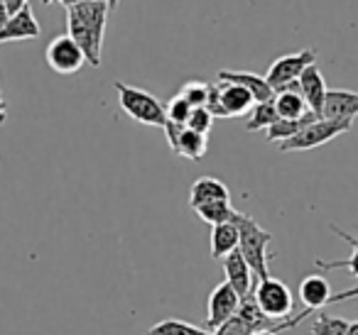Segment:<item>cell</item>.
Returning <instances> with one entry per match:
<instances>
[{
    "instance_id": "6da1fadb",
    "label": "cell",
    "mask_w": 358,
    "mask_h": 335,
    "mask_svg": "<svg viewBox=\"0 0 358 335\" xmlns=\"http://www.w3.org/2000/svg\"><path fill=\"white\" fill-rule=\"evenodd\" d=\"M108 13L106 0H84L66 10V35L79 45L86 57V64L91 66H101Z\"/></svg>"
},
{
    "instance_id": "7a4b0ae2",
    "label": "cell",
    "mask_w": 358,
    "mask_h": 335,
    "mask_svg": "<svg viewBox=\"0 0 358 335\" xmlns=\"http://www.w3.org/2000/svg\"><path fill=\"white\" fill-rule=\"evenodd\" d=\"M236 228H238V252L243 255L245 265L250 267L255 279H268V260L273 255L268 252V245L273 242V232L263 230L258 223L245 213H236L234 218Z\"/></svg>"
},
{
    "instance_id": "3957f363",
    "label": "cell",
    "mask_w": 358,
    "mask_h": 335,
    "mask_svg": "<svg viewBox=\"0 0 358 335\" xmlns=\"http://www.w3.org/2000/svg\"><path fill=\"white\" fill-rule=\"evenodd\" d=\"M115 91H118V103L125 115L140 125H152V128H164L167 118H164V105L155 98L150 91L135 89L123 81H113Z\"/></svg>"
},
{
    "instance_id": "277c9868",
    "label": "cell",
    "mask_w": 358,
    "mask_h": 335,
    "mask_svg": "<svg viewBox=\"0 0 358 335\" xmlns=\"http://www.w3.org/2000/svg\"><path fill=\"white\" fill-rule=\"evenodd\" d=\"M253 299L258 304V308L263 311L265 318L275 320H287L294 315V296L289 291V286L285 281L268 276V279H260L253 286Z\"/></svg>"
},
{
    "instance_id": "5b68a950",
    "label": "cell",
    "mask_w": 358,
    "mask_h": 335,
    "mask_svg": "<svg viewBox=\"0 0 358 335\" xmlns=\"http://www.w3.org/2000/svg\"><path fill=\"white\" fill-rule=\"evenodd\" d=\"M353 128V120H314L304 130H299L294 137L280 142V152H302V149H314L331 142L334 137L348 133Z\"/></svg>"
},
{
    "instance_id": "8992f818",
    "label": "cell",
    "mask_w": 358,
    "mask_h": 335,
    "mask_svg": "<svg viewBox=\"0 0 358 335\" xmlns=\"http://www.w3.org/2000/svg\"><path fill=\"white\" fill-rule=\"evenodd\" d=\"M309 64H317V52H314L312 47H307V50H302V52H294V54L278 57V59L270 64L265 81H268L270 89L278 94V91L287 89L289 84H294Z\"/></svg>"
},
{
    "instance_id": "52a82bcc",
    "label": "cell",
    "mask_w": 358,
    "mask_h": 335,
    "mask_svg": "<svg viewBox=\"0 0 358 335\" xmlns=\"http://www.w3.org/2000/svg\"><path fill=\"white\" fill-rule=\"evenodd\" d=\"M45 59H47V64H50L52 71H57V74H64V76L76 74V71L86 64L84 52L79 50V45H76L69 35L55 37V40L47 45Z\"/></svg>"
},
{
    "instance_id": "ba28073f",
    "label": "cell",
    "mask_w": 358,
    "mask_h": 335,
    "mask_svg": "<svg viewBox=\"0 0 358 335\" xmlns=\"http://www.w3.org/2000/svg\"><path fill=\"white\" fill-rule=\"evenodd\" d=\"M238 306H241V296L226 281H221L209 294V304H206V330L211 333L219 325H224L229 318H234L238 313Z\"/></svg>"
},
{
    "instance_id": "9c48e42d",
    "label": "cell",
    "mask_w": 358,
    "mask_h": 335,
    "mask_svg": "<svg viewBox=\"0 0 358 335\" xmlns=\"http://www.w3.org/2000/svg\"><path fill=\"white\" fill-rule=\"evenodd\" d=\"M299 86V96L307 103L309 113H314L317 118H322L324 110V98H327V81H324V74L319 69V64H309L307 69L302 71V76L297 79Z\"/></svg>"
},
{
    "instance_id": "30bf717a",
    "label": "cell",
    "mask_w": 358,
    "mask_h": 335,
    "mask_svg": "<svg viewBox=\"0 0 358 335\" xmlns=\"http://www.w3.org/2000/svg\"><path fill=\"white\" fill-rule=\"evenodd\" d=\"M40 22L32 15V8L25 6L15 15L8 17V22L0 27V45L3 42H20V40H37L40 37Z\"/></svg>"
},
{
    "instance_id": "8fae6325",
    "label": "cell",
    "mask_w": 358,
    "mask_h": 335,
    "mask_svg": "<svg viewBox=\"0 0 358 335\" xmlns=\"http://www.w3.org/2000/svg\"><path fill=\"white\" fill-rule=\"evenodd\" d=\"M255 105L253 96L238 84H219V118H241Z\"/></svg>"
},
{
    "instance_id": "7c38bea8",
    "label": "cell",
    "mask_w": 358,
    "mask_h": 335,
    "mask_svg": "<svg viewBox=\"0 0 358 335\" xmlns=\"http://www.w3.org/2000/svg\"><path fill=\"white\" fill-rule=\"evenodd\" d=\"M221 84H238L253 96L255 103H270L275 98V91L270 89V84L263 76L253 74V71H231V69H221L219 74Z\"/></svg>"
},
{
    "instance_id": "4fadbf2b",
    "label": "cell",
    "mask_w": 358,
    "mask_h": 335,
    "mask_svg": "<svg viewBox=\"0 0 358 335\" xmlns=\"http://www.w3.org/2000/svg\"><path fill=\"white\" fill-rule=\"evenodd\" d=\"M358 115V94L346 89H327L324 98V120H353Z\"/></svg>"
},
{
    "instance_id": "5bb4252c",
    "label": "cell",
    "mask_w": 358,
    "mask_h": 335,
    "mask_svg": "<svg viewBox=\"0 0 358 335\" xmlns=\"http://www.w3.org/2000/svg\"><path fill=\"white\" fill-rule=\"evenodd\" d=\"M224 271H226V284L236 291V294L243 299V296L253 294V271L245 265L243 255L238 250L231 252V255L224 257Z\"/></svg>"
},
{
    "instance_id": "9a60e30c",
    "label": "cell",
    "mask_w": 358,
    "mask_h": 335,
    "mask_svg": "<svg viewBox=\"0 0 358 335\" xmlns=\"http://www.w3.org/2000/svg\"><path fill=\"white\" fill-rule=\"evenodd\" d=\"M299 299H302L307 315L314 313V311L324 308V306L331 301V284H329L322 274L304 276L302 284H299Z\"/></svg>"
},
{
    "instance_id": "2e32d148",
    "label": "cell",
    "mask_w": 358,
    "mask_h": 335,
    "mask_svg": "<svg viewBox=\"0 0 358 335\" xmlns=\"http://www.w3.org/2000/svg\"><path fill=\"white\" fill-rule=\"evenodd\" d=\"M214 201H231L229 186L216 177H199L189 188V206L199 208Z\"/></svg>"
},
{
    "instance_id": "e0dca14e",
    "label": "cell",
    "mask_w": 358,
    "mask_h": 335,
    "mask_svg": "<svg viewBox=\"0 0 358 335\" xmlns=\"http://www.w3.org/2000/svg\"><path fill=\"white\" fill-rule=\"evenodd\" d=\"M238 250V228L236 223H221L211 228V257L224 260L226 255Z\"/></svg>"
},
{
    "instance_id": "ac0fdd59",
    "label": "cell",
    "mask_w": 358,
    "mask_h": 335,
    "mask_svg": "<svg viewBox=\"0 0 358 335\" xmlns=\"http://www.w3.org/2000/svg\"><path fill=\"white\" fill-rule=\"evenodd\" d=\"M275 113H278L280 120H299L309 113L307 103L299 96V91H278L273 98Z\"/></svg>"
},
{
    "instance_id": "d6986e66",
    "label": "cell",
    "mask_w": 358,
    "mask_h": 335,
    "mask_svg": "<svg viewBox=\"0 0 358 335\" xmlns=\"http://www.w3.org/2000/svg\"><path fill=\"white\" fill-rule=\"evenodd\" d=\"M331 230L336 232L343 242H348V245H351V257H348V260H317V262H314V267H317V269H322V271L351 269V276H356V279H358V237L348 235L346 230H341V228L334 225V223H331Z\"/></svg>"
},
{
    "instance_id": "ffe728a7",
    "label": "cell",
    "mask_w": 358,
    "mask_h": 335,
    "mask_svg": "<svg viewBox=\"0 0 358 335\" xmlns=\"http://www.w3.org/2000/svg\"><path fill=\"white\" fill-rule=\"evenodd\" d=\"M174 154H179V157L185 159H192V162H196V159H201L206 154V137L199 133H192V130H182L177 137V142H174L172 147Z\"/></svg>"
},
{
    "instance_id": "44dd1931",
    "label": "cell",
    "mask_w": 358,
    "mask_h": 335,
    "mask_svg": "<svg viewBox=\"0 0 358 335\" xmlns=\"http://www.w3.org/2000/svg\"><path fill=\"white\" fill-rule=\"evenodd\" d=\"M314 120H319L314 113H307L299 120H278V123H273L268 128V135H265V137H268V142H285V140L294 137L299 130H304L309 123H314Z\"/></svg>"
},
{
    "instance_id": "7402d4cb",
    "label": "cell",
    "mask_w": 358,
    "mask_h": 335,
    "mask_svg": "<svg viewBox=\"0 0 358 335\" xmlns=\"http://www.w3.org/2000/svg\"><path fill=\"white\" fill-rule=\"evenodd\" d=\"M194 211H196V216L204 223H209L211 228L221 225V223H234L236 213H238L231 206V201H214V203H206V206L194 208Z\"/></svg>"
},
{
    "instance_id": "603a6c76",
    "label": "cell",
    "mask_w": 358,
    "mask_h": 335,
    "mask_svg": "<svg viewBox=\"0 0 358 335\" xmlns=\"http://www.w3.org/2000/svg\"><path fill=\"white\" fill-rule=\"evenodd\" d=\"M145 335H211V333L204 328H199V325H194V323H187V320L167 318V320L155 323Z\"/></svg>"
},
{
    "instance_id": "cb8c5ba5",
    "label": "cell",
    "mask_w": 358,
    "mask_h": 335,
    "mask_svg": "<svg viewBox=\"0 0 358 335\" xmlns=\"http://www.w3.org/2000/svg\"><path fill=\"white\" fill-rule=\"evenodd\" d=\"M278 113H275V105L273 100L270 103H255L253 108H250V118L248 123H245V130L248 133H258V130H268L273 123H278Z\"/></svg>"
},
{
    "instance_id": "d4e9b609",
    "label": "cell",
    "mask_w": 358,
    "mask_h": 335,
    "mask_svg": "<svg viewBox=\"0 0 358 335\" xmlns=\"http://www.w3.org/2000/svg\"><path fill=\"white\" fill-rule=\"evenodd\" d=\"M346 330H348L346 318H338V315H329V313L317 315V320L312 325V335H346Z\"/></svg>"
},
{
    "instance_id": "484cf974",
    "label": "cell",
    "mask_w": 358,
    "mask_h": 335,
    "mask_svg": "<svg viewBox=\"0 0 358 335\" xmlns=\"http://www.w3.org/2000/svg\"><path fill=\"white\" fill-rule=\"evenodd\" d=\"M192 110H194V108H192V105L177 94L172 100H167V105H164V118H167V123L185 125V128H187V120H189Z\"/></svg>"
},
{
    "instance_id": "4316f807",
    "label": "cell",
    "mask_w": 358,
    "mask_h": 335,
    "mask_svg": "<svg viewBox=\"0 0 358 335\" xmlns=\"http://www.w3.org/2000/svg\"><path fill=\"white\" fill-rule=\"evenodd\" d=\"M179 96L192 105V108H204L206 98H209V84L204 81H187L179 91Z\"/></svg>"
},
{
    "instance_id": "83f0119b",
    "label": "cell",
    "mask_w": 358,
    "mask_h": 335,
    "mask_svg": "<svg viewBox=\"0 0 358 335\" xmlns=\"http://www.w3.org/2000/svg\"><path fill=\"white\" fill-rule=\"evenodd\" d=\"M211 128H214V115L209 113L206 108H194L189 115V120H187V130H192V133H199V135H209Z\"/></svg>"
},
{
    "instance_id": "f1b7e54d",
    "label": "cell",
    "mask_w": 358,
    "mask_h": 335,
    "mask_svg": "<svg viewBox=\"0 0 358 335\" xmlns=\"http://www.w3.org/2000/svg\"><path fill=\"white\" fill-rule=\"evenodd\" d=\"M253 333H255V328L250 323H245L238 313L226 320L224 325H219L216 330H211V335H253Z\"/></svg>"
},
{
    "instance_id": "f546056e",
    "label": "cell",
    "mask_w": 358,
    "mask_h": 335,
    "mask_svg": "<svg viewBox=\"0 0 358 335\" xmlns=\"http://www.w3.org/2000/svg\"><path fill=\"white\" fill-rule=\"evenodd\" d=\"M356 296H358V286H353V289H346V291H338V294H331V301H329V304H341V301L356 299Z\"/></svg>"
},
{
    "instance_id": "4dcf8cb0",
    "label": "cell",
    "mask_w": 358,
    "mask_h": 335,
    "mask_svg": "<svg viewBox=\"0 0 358 335\" xmlns=\"http://www.w3.org/2000/svg\"><path fill=\"white\" fill-rule=\"evenodd\" d=\"M3 3H6V8H8L10 15H15V13L22 10L25 6H30V0H3Z\"/></svg>"
},
{
    "instance_id": "1f68e13d",
    "label": "cell",
    "mask_w": 358,
    "mask_h": 335,
    "mask_svg": "<svg viewBox=\"0 0 358 335\" xmlns=\"http://www.w3.org/2000/svg\"><path fill=\"white\" fill-rule=\"evenodd\" d=\"M64 6L66 10H69L71 6H76V3H84V0H42V6Z\"/></svg>"
},
{
    "instance_id": "d6a6232c",
    "label": "cell",
    "mask_w": 358,
    "mask_h": 335,
    "mask_svg": "<svg viewBox=\"0 0 358 335\" xmlns=\"http://www.w3.org/2000/svg\"><path fill=\"white\" fill-rule=\"evenodd\" d=\"M6 120H8V103L0 96V125H6Z\"/></svg>"
},
{
    "instance_id": "836d02e7",
    "label": "cell",
    "mask_w": 358,
    "mask_h": 335,
    "mask_svg": "<svg viewBox=\"0 0 358 335\" xmlns=\"http://www.w3.org/2000/svg\"><path fill=\"white\" fill-rule=\"evenodd\" d=\"M8 17H10V13H8L6 3H3V0H0V27L6 25V22H8Z\"/></svg>"
},
{
    "instance_id": "e575fe53",
    "label": "cell",
    "mask_w": 358,
    "mask_h": 335,
    "mask_svg": "<svg viewBox=\"0 0 358 335\" xmlns=\"http://www.w3.org/2000/svg\"><path fill=\"white\" fill-rule=\"evenodd\" d=\"M346 335H358V320H348V330Z\"/></svg>"
},
{
    "instance_id": "d590c367",
    "label": "cell",
    "mask_w": 358,
    "mask_h": 335,
    "mask_svg": "<svg viewBox=\"0 0 358 335\" xmlns=\"http://www.w3.org/2000/svg\"><path fill=\"white\" fill-rule=\"evenodd\" d=\"M253 335H278L275 330H270V328H265V330H255Z\"/></svg>"
},
{
    "instance_id": "8d00e7d4",
    "label": "cell",
    "mask_w": 358,
    "mask_h": 335,
    "mask_svg": "<svg viewBox=\"0 0 358 335\" xmlns=\"http://www.w3.org/2000/svg\"><path fill=\"white\" fill-rule=\"evenodd\" d=\"M118 3H120V0H106V6H108V10H115V8H118Z\"/></svg>"
}]
</instances>
